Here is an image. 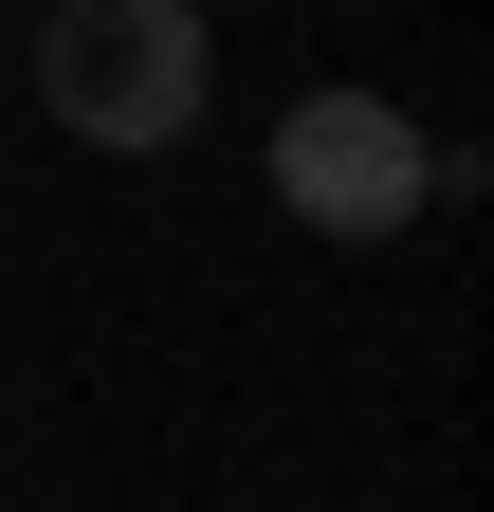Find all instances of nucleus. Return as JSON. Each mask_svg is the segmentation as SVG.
Returning a JSON list of instances; mask_svg holds the SVG:
<instances>
[{
	"label": "nucleus",
	"mask_w": 494,
	"mask_h": 512,
	"mask_svg": "<svg viewBox=\"0 0 494 512\" xmlns=\"http://www.w3.org/2000/svg\"><path fill=\"white\" fill-rule=\"evenodd\" d=\"M37 92L92 147H183L202 128V19L183 0H55L37 19Z\"/></svg>",
	"instance_id": "f257e3e1"
},
{
	"label": "nucleus",
	"mask_w": 494,
	"mask_h": 512,
	"mask_svg": "<svg viewBox=\"0 0 494 512\" xmlns=\"http://www.w3.org/2000/svg\"><path fill=\"white\" fill-rule=\"evenodd\" d=\"M275 202L330 220V238H403L421 202H440V147H421L385 92H293V128H275Z\"/></svg>",
	"instance_id": "f03ea898"
},
{
	"label": "nucleus",
	"mask_w": 494,
	"mask_h": 512,
	"mask_svg": "<svg viewBox=\"0 0 494 512\" xmlns=\"http://www.w3.org/2000/svg\"><path fill=\"white\" fill-rule=\"evenodd\" d=\"M183 19H202V0H183Z\"/></svg>",
	"instance_id": "7ed1b4c3"
}]
</instances>
